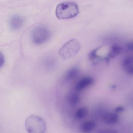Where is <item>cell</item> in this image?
I'll return each mask as SVG.
<instances>
[{
  "label": "cell",
  "mask_w": 133,
  "mask_h": 133,
  "mask_svg": "<svg viewBox=\"0 0 133 133\" xmlns=\"http://www.w3.org/2000/svg\"><path fill=\"white\" fill-rule=\"evenodd\" d=\"M5 62L4 56L2 52H0V68L4 65Z\"/></svg>",
  "instance_id": "cell-17"
},
{
  "label": "cell",
  "mask_w": 133,
  "mask_h": 133,
  "mask_svg": "<svg viewBox=\"0 0 133 133\" xmlns=\"http://www.w3.org/2000/svg\"><path fill=\"white\" fill-rule=\"evenodd\" d=\"M94 79L90 76H86L79 79L75 86V90L79 92L93 84Z\"/></svg>",
  "instance_id": "cell-5"
},
{
  "label": "cell",
  "mask_w": 133,
  "mask_h": 133,
  "mask_svg": "<svg viewBox=\"0 0 133 133\" xmlns=\"http://www.w3.org/2000/svg\"><path fill=\"white\" fill-rule=\"evenodd\" d=\"M23 24V19L19 16H14L9 21V25L12 30H18L21 28Z\"/></svg>",
  "instance_id": "cell-10"
},
{
  "label": "cell",
  "mask_w": 133,
  "mask_h": 133,
  "mask_svg": "<svg viewBox=\"0 0 133 133\" xmlns=\"http://www.w3.org/2000/svg\"><path fill=\"white\" fill-rule=\"evenodd\" d=\"M88 114V110L85 107H81L78 109L75 113V116L77 119H81L86 117Z\"/></svg>",
  "instance_id": "cell-13"
},
{
  "label": "cell",
  "mask_w": 133,
  "mask_h": 133,
  "mask_svg": "<svg viewBox=\"0 0 133 133\" xmlns=\"http://www.w3.org/2000/svg\"><path fill=\"white\" fill-rule=\"evenodd\" d=\"M118 114L114 112L107 113L102 117L103 122L108 125H114L118 122Z\"/></svg>",
  "instance_id": "cell-7"
},
{
  "label": "cell",
  "mask_w": 133,
  "mask_h": 133,
  "mask_svg": "<svg viewBox=\"0 0 133 133\" xmlns=\"http://www.w3.org/2000/svg\"><path fill=\"white\" fill-rule=\"evenodd\" d=\"M126 47L128 50L133 51V41L128 42L126 45Z\"/></svg>",
  "instance_id": "cell-16"
},
{
  "label": "cell",
  "mask_w": 133,
  "mask_h": 133,
  "mask_svg": "<svg viewBox=\"0 0 133 133\" xmlns=\"http://www.w3.org/2000/svg\"><path fill=\"white\" fill-rule=\"evenodd\" d=\"M79 71L76 68H72L69 70L66 73L65 78L67 81H71L75 78L78 74Z\"/></svg>",
  "instance_id": "cell-12"
},
{
  "label": "cell",
  "mask_w": 133,
  "mask_h": 133,
  "mask_svg": "<svg viewBox=\"0 0 133 133\" xmlns=\"http://www.w3.org/2000/svg\"><path fill=\"white\" fill-rule=\"evenodd\" d=\"M49 30L43 26L35 27L31 34V40L35 45H41L45 43L50 37Z\"/></svg>",
  "instance_id": "cell-4"
},
{
  "label": "cell",
  "mask_w": 133,
  "mask_h": 133,
  "mask_svg": "<svg viewBox=\"0 0 133 133\" xmlns=\"http://www.w3.org/2000/svg\"><path fill=\"white\" fill-rule=\"evenodd\" d=\"M96 124L94 121H88L83 122L81 126V130L83 132H90L96 127Z\"/></svg>",
  "instance_id": "cell-11"
},
{
  "label": "cell",
  "mask_w": 133,
  "mask_h": 133,
  "mask_svg": "<svg viewBox=\"0 0 133 133\" xmlns=\"http://www.w3.org/2000/svg\"><path fill=\"white\" fill-rule=\"evenodd\" d=\"M102 46H100L99 47H98L96 49H93L92 51H91L89 54H88V58L89 60L92 62H96L101 59H102L101 57H100L97 55V51Z\"/></svg>",
  "instance_id": "cell-14"
},
{
  "label": "cell",
  "mask_w": 133,
  "mask_h": 133,
  "mask_svg": "<svg viewBox=\"0 0 133 133\" xmlns=\"http://www.w3.org/2000/svg\"><path fill=\"white\" fill-rule=\"evenodd\" d=\"M121 47L117 44H114L111 46L107 56L104 58V59L106 61L109 62L110 59H112L116 57L121 53Z\"/></svg>",
  "instance_id": "cell-6"
},
{
  "label": "cell",
  "mask_w": 133,
  "mask_h": 133,
  "mask_svg": "<svg viewBox=\"0 0 133 133\" xmlns=\"http://www.w3.org/2000/svg\"><path fill=\"white\" fill-rule=\"evenodd\" d=\"M80 49L79 42L76 39H71L62 46L58 51V54L63 59L67 60L75 56Z\"/></svg>",
  "instance_id": "cell-2"
},
{
  "label": "cell",
  "mask_w": 133,
  "mask_h": 133,
  "mask_svg": "<svg viewBox=\"0 0 133 133\" xmlns=\"http://www.w3.org/2000/svg\"><path fill=\"white\" fill-rule=\"evenodd\" d=\"M125 110V109L122 106H118L117 107H116L114 110V112L117 114H119L123 112H124Z\"/></svg>",
  "instance_id": "cell-15"
},
{
  "label": "cell",
  "mask_w": 133,
  "mask_h": 133,
  "mask_svg": "<svg viewBox=\"0 0 133 133\" xmlns=\"http://www.w3.org/2000/svg\"><path fill=\"white\" fill-rule=\"evenodd\" d=\"M122 68L127 73L133 74V56L127 57L123 60Z\"/></svg>",
  "instance_id": "cell-8"
},
{
  "label": "cell",
  "mask_w": 133,
  "mask_h": 133,
  "mask_svg": "<svg viewBox=\"0 0 133 133\" xmlns=\"http://www.w3.org/2000/svg\"><path fill=\"white\" fill-rule=\"evenodd\" d=\"M66 99L68 104L71 105H75L79 102L81 97L78 91L75 90V91L69 92L66 96Z\"/></svg>",
  "instance_id": "cell-9"
},
{
  "label": "cell",
  "mask_w": 133,
  "mask_h": 133,
  "mask_svg": "<svg viewBox=\"0 0 133 133\" xmlns=\"http://www.w3.org/2000/svg\"><path fill=\"white\" fill-rule=\"evenodd\" d=\"M56 16L59 19H68L75 17L79 14L77 4L73 2H65L58 4Z\"/></svg>",
  "instance_id": "cell-1"
},
{
  "label": "cell",
  "mask_w": 133,
  "mask_h": 133,
  "mask_svg": "<svg viewBox=\"0 0 133 133\" xmlns=\"http://www.w3.org/2000/svg\"><path fill=\"white\" fill-rule=\"evenodd\" d=\"M25 127L30 133H43L46 131V126L44 120L39 116L31 115L25 120Z\"/></svg>",
  "instance_id": "cell-3"
}]
</instances>
